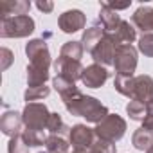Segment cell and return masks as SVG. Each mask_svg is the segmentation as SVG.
<instances>
[{
    "label": "cell",
    "instance_id": "obj_1",
    "mask_svg": "<svg viewBox=\"0 0 153 153\" xmlns=\"http://www.w3.org/2000/svg\"><path fill=\"white\" fill-rule=\"evenodd\" d=\"M25 56L29 59L27 65V87H42L51 78L49 68L52 65L51 51L43 38H33L25 43Z\"/></svg>",
    "mask_w": 153,
    "mask_h": 153
},
{
    "label": "cell",
    "instance_id": "obj_2",
    "mask_svg": "<svg viewBox=\"0 0 153 153\" xmlns=\"http://www.w3.org/2000/svg\"><path fill=\"white\" fill-rule=\"evenodd\" d=\"M67 112L74 117H83L87 119V123H94V124H99L106 115H110L108 112V106L103 105L97 97H92V96H85L79 88L61 97Z\"/></svg>",
    "mask_w": 153,
    "mask_h": 153
},
{
    "label": "cell",
    "instance_id": "obj_3",
    "mask_svg": "<svg viewBox=\"0 0 153 153\" xmlns=\"http://www.w3.org/2000/svg\"><path fill=\"white\" fill-rule=\"evenodd\" d=\"M114 88L130 101H139L146 106L153 103V78L148 74L131 76V78L115 74Z\"/></svg>",
    "mask_w": 153,
    "mask_h": 153
},
{
    "label": "cell",
    "instance_id": "obj_4",
    "mask_svg": "<svg viewBox=\"0 0 153 153\" xmlns=\"http://www.w3.org/2000/svg\"><path fill=\"white\" fill-rule=\"evenodd\" d=\"M34 20L29 15L7 16L0 22V36L2 38H27L34 33Z\"/></svg>",
    "mask_w": 153,
    "mask_h": 153
},
{
    "label": "cell",
    "instance_id": "obj_5",
    "mask_svg": "<svg viewBox=\"0 0 153 153\" xmlns=\"http://www.w3.org/2000/svg\"><path fill=\"white\" fill-rule=\"evenodd\" d=\"M126 121L119 115V114H110L106 115L99 124H96L94 131H96V137L101 139V140H106V142H112L115 144L117 140H121L126 133Z\"/></svg>",
    "mask_w": 153,
    "mask_h": 153
},
{
    "label": "cell",
    "instance_id": "obj_6",
    "mask_svg": "<svg viewBox=\"0 0 153 153\" xmlns=\"http://www.w3.org/2000/svg\"><path fill=\"white\" fill-rule=\"evenodd\" d=\"M139 63V51L133 45H119L115 51V58H114V68L117 72V76H126L131 78L135 74Z\"/></svg>",
    "mask_w": 153,
    "mask_h": 153
},
{
    "label": "cell",
    "instance_id": "obj_7",
    "mask_svg": "<svg viewBox=\"0 0 153 153\" xmlns=\"http://www.w3.org/2000/svg\"><path fill=\"white\" fill-rule=\"evenodd\" d=\"M51 112L45 103H27L22 110V119H24V128L29 130H47Z\"/></svg>",
    "mask_w": 153,
    "mask_h": 153
},
{
    "label": "cell",
    "instance_id": "obj_8",
    "mask_svg": "<svg viewBox=\"0 0 153 153\" xmlns=\"http://www.w3.org/2000/svg\"><path fill=\"white\" fill-rule=\"evenodd\" d=\"M119 43L117 40L105 31V36L101 38V42L94 47V51L90 52V56L94 58V63L97 65H103V67H108V65H114V58H115V51H117Z\"/></svg>",
    "mask_w": 153,
    "mask_h": 153
},
{
    "label": "cell",
    "instance_id": "obj_9",
    "mask_svg": "<svg viewBox=\"0 0 153 153\" xmlns=\"http://www.w3.org/2000/svg\"><path fill=\"white\" fill-rule=\"evenodd\" d=\"M97 140L94 128H88L87 124H74L68 133V142L74 149H90L94 142Z\"/></svg>",
    "mask_w": 153,
    "mask_h": 153
},
{
    "label": "cell",
    "instance_id": "obj_10",
    "mask_svg": "<svg viewBox=\"0 0 153 153\" xmlns=\"http://www.w3.org/2000/svg\"><path fill=\"white\" fill-rule=\"evenodd\" d=\"M87 25V16L83 11L79 9H67L59 15L58 18V27L61 29V33L65 34H72V33H78L81 29H85Z\"/></svg>",
    "mask_w": 153,
    "mask_h": 153
},
{
    "label": "cell",
    "instance_id": "obj_11",
    "mask_svg": "<svg viewBox=\"0 0 153 153\" xmlns=\"http://www.w3.org/2000/svg\"><path fill=\"white\" fill-rule=\"evenodd\" d=\"M54 70H56V76H61V78L76 83L78 79H81L83 76V70L85 67L81 65V61H76V59H68V58H63V56H58L56 61L52 63Z\"/></svg>",
    "mask_w": 153,
    "mask_h": 153
},
{
    "label": "cell",
    "instance_id": "obj_12",
    "mask_svg": "<svg viewBox=\"0 0 153 153\" xmlns=\"http://www.w3.org/2000/svg\"><path fill=\"white\" fill-rule=\"evenodd\" d=\"M110 78V72L106 70V67L92 63L88 67H85L83 76H81V83L87 88H101Z\"/></svg>",
    "mask_w": 153,
    "mask_h": 153
},
{
    "label": "cell",
    "instance_id": "obj_13",
    "mask_svg": "<svg viewBox=\"0 0 153 153\" xmlns=\"http://www.w3.org/2000/svg\"><path fill=\"white\" fill-rule=\"evenodd\" d=\"M0 130H2V133L7 135L9 139L22 135V131H24L22 112H16V110H7V112H4L2 119H0Z\"/></svg>",
    "mask_w": 153,
    "mask_h": 153
},
{
    "label": "cell",
    "instance_id": "obj_14",
    "mask_svg": "<svg viewBox=\"0 0 153 153\" xmlns=\"http://www.w3.org/2000/svg\"><path fill=\"white\" fill-rule=\"evenodd\" d=\"M131 24L142 34L153 33V6H139L131 15Z\"/></svg>",
    "mask_w": 153,
    "mask_h": 153
},
{
    "label": "cell",
    "instance_id": "obj_15",
    "mask_svg": "<svg viewBox=\"0 0 153 153\" xmlns=\"http://www.w3.org/2000/svg\"><path fill=\"white\" fill-rule=\"evenodd\" d=\"M29 9H31L29 0H4V2H0V15H2V18L22 16V15H27Z\"/></svg>",
    "mask_w": 153,
    "mask_h": 153
},
{
    "label": "cell",
    "instance_id": "obj_16",
    "mask_svg": "<svg viewBox=\"0 0 153 153\" xmlns=\"http://www.w3.org/2000/svg\"><path fill=\"white\" fill-rule=\"evenodd\" d=\"M121 22H123V18L117 11H114L108 4H101V7H99V24L103 25V29L106 33L115 31Z\"/></svg>",
    "mask_w": 153,
    "mask_h": 153
},
{
    "label": "cell",
    "instance_id": "obj_17",
    "mask_svg": "<svg viewBox=\"0 0 153 153\" xmlns=\"http://www.w3.org/2000/svg\"><path fill=\"white\" fill-rule=\"evenodd\" d=\"M119 45H131L135 40H137V29L133 27V24H130L128 20H123L115 31L110 33Z\"/></svg>",
    "mask_w": 153,
    "mask_h": 153
},
{
    "label": "cell",
    "instance_id": "obj_18",
    "mask_svg": "<svg viewBox=\"0 0 153 153\" xmlns=\"http://www.w3.org/2000/svg\"><path fill=\"white\" fill-rule=\"evenodd\" d=\"M103 36H105V29H103L101 24H94V25L87 27V29L83 31V34H81V43H83L85 51H87V52H92L94 47L101 42Z\"/></svg>",
    "mask_w": 153,
    "mask_h": 153
},
{
    "label": "cell",
    "instance_id": "obj_19",
    "mask_svg": "<svg viewBox=\"0 0 153 153\" xmlns=\"http://www.w3.org/2000/svg\"><path fill=\"white\" fill-rule=\"evenodd\" d=\"M131 144H133L135 149L146 153L148 149L153 148V130L144 128V126L137 128V130L133 131V135H131Z\"/></svg>",
    "mask_w": 153,
    "mask_h": 153
},
{
    "label": "cell",
    "instance_id": "obj_20",
    "mask_svg": "<svg viewBox=\"0 0 153 153\" xmlns=\"http://www.w3.org/2000/svg\"><path fill=\"white\" fill-rule=\"evenodd\" d=\"M83 52H85L83 43H81V42H76V40L65 42V43L61 45V49H59V56L68 58V59H76V61H81Z\"/></svg>",
    "mask_w": 153,
    "mask_h": 153
},
{
    "label": "cell",
    "instance_id": "obj_21",
    "mask_svg": "<svg viewBox=\"0 0 153 153\" xmlns=\"http://www.w3.org/2000/svg\"><path fill=\"white\" fill-rule=\"evenodd\" d=\"M68 146H70V142L67 140V137L54 135V133H49L47 135V140H45L47 151H51V153H67L68 151Z\"/></svg>",
    "mask_w": 153,
    "mask_h": 153
},
{
    "label": "cell",
    "instance_id": "obj_22",
    "mask_svg": "<svg viewBox=\"0 0 153 153\" xmlns=\"http://www.w3.org/2000/svg\"><path fill=\"white\" fill-rule=\"evenodd\" d=\"M47 130H49V133L63 135V137H68V133H70V128L63 123V119H61V115L58 112H51V117H49V123H47Z\"/></svg>",
    "mask_w": 153,
    "mask_h": 153
},
{
    "label": "cell",
    "instance_id": "obj_23",
    "mask_svg": "<svg viewBox=\"0 0 153 153\" xmlns=\"http://www.w3.org/2000/svg\"><path fill=\"white\" fill-rule=\"evenodd\" d=\"M22 139H24V142L27 144V148H40V146H45L47 135H45L42 130H29V128H24Z\"/></svg>",
    "mask_w": 153,
    "mask_h": 153
},
{
    "label": "cell",
    "instance_id": "obj_24",
    "mask_svg": "<svg viewBox=\"0 0 153 153\" xmlns=\"http://www.w3.org/2000/svg\"><path fill=\"white\" fill-rule=\"evenodd\" d=\"M49 94H51V87H47V85H42V87H27L25 92H24V99L27 103H38L40 99L49 97Z\"/></svg>",
    "mask_w": 153,
    "mask_h": 153
},
{
    "label": "cell",
    "instance_id": "obj_25",
    "mask_svg": "<svg viewBox=\"0 0 153 153\" xmlns=\"http://www.w3.org/2000/svg\"><path fill=\"white\" fill-rule=\"evenodd\" d=\"M52 88H54L61 97H65V96H68V94H72V92L78 90L76 83H72V81L61 78V76H54V78H52Z\"/></svg>",
    "mask_w": 153,
    "mask_h": 153
},
{
    "label": "cell",
    "instance_id": "obj_26",
    "mask_svg": "<svg viewBox=\"0 0 153 153\" xmlns=\"http://www.w3.org/2000/svg\"><path fill=\"white\" fill-rule=\"evenodd\" d=\"M146 105H142V103H139V101H130L128 105H126V114L130 115V119L131 121H144V117H146Z\"/></svg>",
    "mask_w": 153,
    "mask_h": 153
},
{
    "label": "cell",
    "instance_id": "obj_27",
    "mask_svg": "<svg viewBox=\"0 0 153 153\" xmlns=\"http://www.w3.org/2000/svg\"><path fill=\"white\" fill-rule=\"evenodd\" d=\"M137 51L142 52V54L148 56V58H153V33H149V34H142V36L139 38Z\"/></svg>",
    "mask_w": 153,
    "mask_h": 153
},
{
    "label": "cell",
    "instance_id": "obj_28",
    "mask_svg": "<svg viewBox=\"0 0 153 153\" xmlns=\"http://www.w3.org/2000/svg\"><path fill=\"white\" fill-rule=\"evenodd\" d=\"M7 153H29V148H27V144L24 142L22 135L9 139V144H7Z\"/></svg>",
    "mask_w": 153,
    "mask_h": 153
},
{
    "label": "cell",
    "instance_id": "obj_29",
    "mask_svg": "<svg viewBox=\"0 0 153 153\" xmlns=\"http://www.w3.org/2000/svg\"><path fill=\"white\" fill-rule=\"evenodd\" d=\"M90 153H117V151H115V144L97 139L94 142V146L90 148Z\"/></svg>",
    "mask_w": 153,
    "mask_h": 153
},
{
    "label": "cell",
    "instance_id": "obj_30",
    "mask_svg": "<svg viewBox=\"0 0 153 153\" xmlns=\"http://www.w3.org/2000/svg\"><path fill=\"white\" fill-rule=\"evenodd\" d=\"M0 56H2V70H7V68L11 67V63L15 61L13 51H9L7 47H2V51H0Z\"/></svg>",
    "mask_w": 153,
    "mask_h": 153
},
{
    "label": "cell",
    "instance_id": "obj_31",
    "mask_svg": "<svg viewBox=\"0 0 153 153\" xmlns=\"http://www.w3.org/2000/svg\"><path fill=\"white\" fill-rule=\"evenodd\" d=\"M142 126L153 130V103L148 105V108H146V117H144V121H142Z\"/></svg>",
    "mask_w": 153,
    "mask_h": 153
},
{
    "label": "cell",
    "instance_id": "obj_32",
    "mask_svg": "<svg viewBox=\"0 0 153 153\" xmlns=\"http://www.w3.org/2000/svg\"><path fill=\"white\" fill-rule=\"evenodd\" d=\"M36 7H38V11H42V13H52L54 4L51 2V0H38V2H36Z\"/></svg>",
    "mask_w": 153,
    "mask_h": 153
},
{
    "label": "cell",
    "instance_id": "obj_33",
    "mask_svg": "<svg viewBox=\"0 0 153 153\" xmlns=\"http://www.w3.org/2000/svg\"><path fill=\"white\" fill-rule=\"evenodd\" d=\"M146 153H153V148H151V149H148V151H146Z\"/></svg>",
    "mask_w": 153,
    "mask_h": 153
},
{
    "label": "cell",
    "instance_id": "obj_34",
    "mask_svg": "<svg viewBox=\"0 0 153 153\" xmlns=\"http://www.w3.org/2000/svg\"><path fill=\"white\" fill-rule=\"evenodd\" d=\"M40 153H43V151H40ZM45 153H51V151H45Z\"/></svg>",
    "mask_w": 153,
    "mask_h": 153
}]
</instances>
